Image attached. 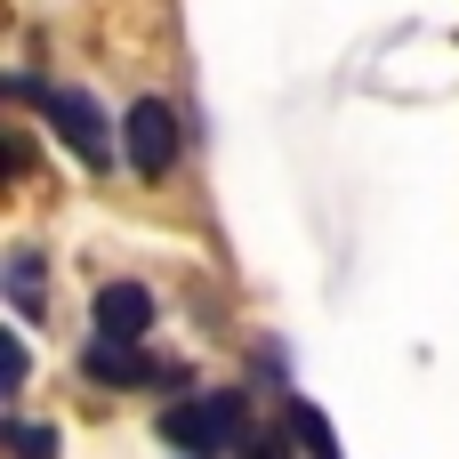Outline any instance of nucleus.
Here are the masks:
<instances>
[{"label": "nucleus", "instance_id": "6", "mask_svg": "<svg viewBox=\"0 0 459 459\" xmlns=\"http://www.w3.org/2000/svg\"><path fill=\"white\" fill-rule=\"evenodd\" d=\"M282 428L299 436V459H339V436H331V420H323L307 395H282Z\"/></svg>", "mask_w": 459, "mask_h": 459}, {"label": "nucleus", "instance_id": "3", "mask_svg": "<svg viewBox=\"0 0 459 459\" xmlns=\"http://www.w3.org/2000/svg\"><path fill=\"white\" fill-rule=\"evenodd\" d=\"M121 153H129L137 178H169L178 153H186L178 105H169V97H129V113H121Z\"/></svg>", "mask_w": 459, "mask_h": 459}, {"label": "nucleus", "instance_id": "4", "mask_svg": "<svg viewBox=\"0 0 459 459\" xmlns=\"http://www.w3.org/2000/svg\"><path fill=\"white\" fill-rule=\"evenodd\" d=\"M81 371H89L97 387H161V379H169V363H153V355L129 347V339H89V347H81Z\"/></svg>", "mask_w": 459, "mask_h": 459}, {"label": "nucleus", "instance_id": "7", "mask_svg": "<svg viewBox=\"0 0 459 459\" xmlns=\"http://www.w3.org/2000/svg\"><path fill=\"white\" fill-rule=\"evenodd\" d=\"M40 274H48L40 250H8V307H16V323L40 315Z\"/></svg>", "mask_w": 459, "mask_h": 459}, {"label": "nucleus", "instance_id": "5", "mask_svg": "<svg viewBox=\"0 0 459 459\" xmlns=\"http://www.w3.org/2000/svg\"><path fill=\"white\" fill-rule=\"evenodd\" d=\"M89 315H97V339H129V347H137V339L153 331V290H145V282H105Z\"/></svg>", "mask_w": 459, "mask_h": 459}, {"label": "nucleus", "instance_id": "2", "mask_svg": "<svg viewBox=\"0 0 459 459\" xmlns=\"http://www.w3.org/2000/svg\"><path fill=\"white\" fill-rule=\"evenodd\" d=\"M161 444L169 452H194V459H218L226 444H250V403L242 395H186L161 411Z\"/></svg>", "mask_w": 459, "mask_h": 459}, {"label": "nucleus", "instance_id": "8", "mask_svg": "<svg viewBox=\"0 0 459 459\" xmlns=\"http://www.w3.org/2000/svg\"><path fill=\"white\" fill-rule=\"evenodd\" d=\"M8 444H16V459H56V436L40 420H8Z\"/></svg>", "mask_w": 459, "mask_h": 459}, {"label": "nucleus", "instance_id": "9", "mask_svg": "<svg viewBox=\"0 0 459 459\" xmlns=\"http://www.w3.org/2000/svg\"><path fill=\"white\" fill-rule=\"evenodd\" d=\"M290 444H299V436H282V428H250L242 459H290Z\"/></svg>", "mask_w": 459, "mask_h": 459}, {"label": "nucleus", "instance_id": "1", "mask_svg": "<svg viewBox=\"0 0 459 459\" xmlns=\"http://www.w3.org/2000/svg\"><path fill=\"white\" fill-rule=\"evenodd\" d=\"M8 97H32V105L48 113V129L73 145V161H81V169H113V153H121V145H113V121H105V105H97L89 89H73V81H56V89H48V81H32V73H8Z\"/></svg>", "mask_w": 459, "mask_h": 459}]
</instances>
